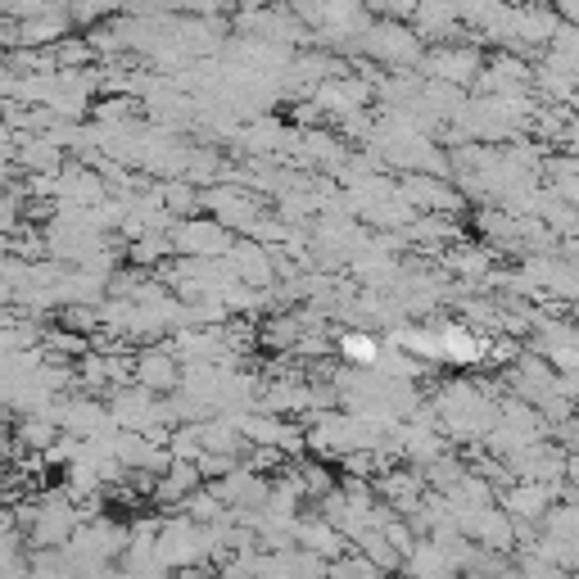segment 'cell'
I'll return each instance as SVG.
<instances>
[{
  "label": "cell",
  "instance_id": "obj_1",
  "mask_svg": "<svg viewBox=\"0 0 579 579\" xmlns=\"http://www.w3.org/2000/svg\"><path fill=\"white\" fill-rule=\"evenodd\" d=\"M344 354H349L358 367H380V344L371 335H349L344 339Z\"/></svg>",
  "mask_w": 579,
  "mask_h": 579
},
{
  "label": "cell",
  "instance_id": "obj_2",
  "mask_svg": "<svg viewBox=\"0 0 579 579\" xmlns=\"http://www.w3.org/2000/svg\"><path fill=\"white\" fill-rule=\"evenodd\" d=\"M141 380H145V385H172V380H177V367H172V358H164V354H149V358L141 363Z\"/></svg>",
  "mask_w": 579,
  "mask_h": 579
}]
</instances>
